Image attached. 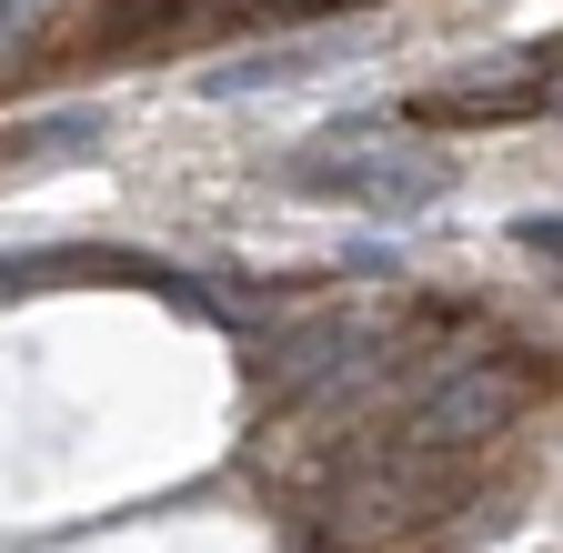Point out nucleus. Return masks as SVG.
<instances>
[{
	"instance_id": "f257e3e1",
	"label": "nucleus",
	"mask_w": 563,
	"mask_h": 553,
	"mask_svg": "<svg viewBox=\"0 0 563 553\" xmlns=\"http://www.w3.org/2000/svg\"><path fill=\"white\" fill-rule=\"evenodd\" d=\"M292 181H312L322 201H373V212H422L443 191V162H402V152H363V142H312L292 162Z\"/></svg>"
},
{
	"instance_id": "f03ea898",
	"label": "nucleus",
	"mask_w": 563,
	"mask_h": 553,
	"mask_svg": "<svg viewBox=\"0 0 563 553\" xmlns=\"http://www.w3.org/2000/svg\"><path fill=\"white\" fill-rule=\"evenodd\" d=\"M111 142V121L101 111H51V121H21V131H0V162H81Z\"/></svg>"
},
{
	"instance_id": "7ed1b4c3",
	"label": "nucleus",
	"mask_w": 563,
	"mask_h": 553,
	"mask_svg": "<svg viewBox=\"0 0 563 553\" xmlns=\"http://www.w3.org/2000/svg\"><path fill=\"white\" fill-rule=\"evenodd\" d=\"M41 11H51V0H0V51H11V41H21V31H31Z\"/></svg>"
}]
</instances>
